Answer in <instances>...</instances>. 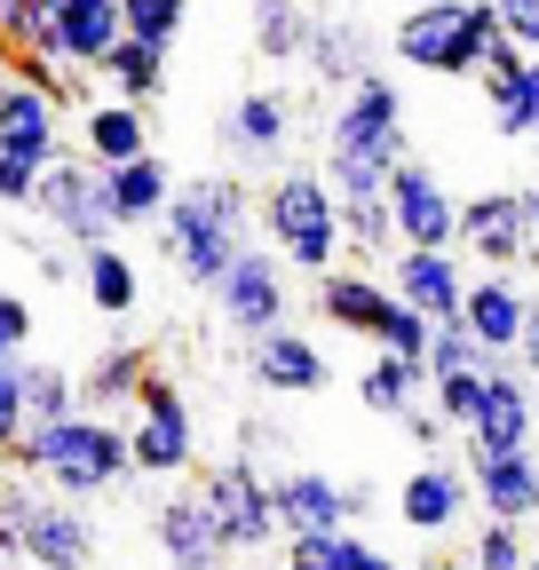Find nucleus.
Masks as SVG:
<instances>
[{"instance_id":"obj_20","label":"nucleus","mask_w":539,"mask_h":570,"mask_svg":"<svg viewBox=\"0 0 539 570\" xmlns=\"http://www.w3.org/2000/svg\"><path fill=\"white\" fill-rule=\"evenodd\" d=\"M151 539H159V554L175 570H223L231 562V547H223V531H215V515H207L198 491H175L167 508H151Z\"/></svg>"},{"instance_id":"obj_24","label":"nucleus","mask_w":539,"mask_h":570,"mask_svg":"<svg viewBox=\"0 0 539 570\" xmlns=\"http://www.w3.org/2000/svg\"><path fill=\"white\" fill-rule=\"evenodd\" d=\"M104 198H111V223H119V230L159 223L167 198H175V175H167L159 151H144V159H127V167H104Z\"/></svg>"},{"instance_id":"obj_5","label":"nucleus","mask_w":539,"mask_h":570,"mask_svg":"<svg viewBox=\"0 0 539 570\" xmlns=\"http://www.w3.org/2000/svg\"><path fill=\"white\" fill-rule=\"evenodd\" d=\"M500 40V9L492 0H452V9H413L396 24V56L437 80H468L484 71V48Z\"/></svg>"},{"instance_id":"obj_42","label":"nucleus","mask_w":539,"mask_h":570,"mask_svg":"<svg viewBox=\"0 0 539 570\" xmlns=\"http://www.w3.org/2000/svg\"><path fill=\"white\" fill-rule=\"evenodd\" d=\"M24 341H32V302L24 294H0V365L24 356Z\"/></svg>"},{"instance_id":"obj_11","label":"nucleus","mask_w":539,"mask_h":570,"mask_svg":"<svg viewBox=\"0 0 539 570\" xmlns=\"http://www.w3.org/2000/svg\"><path fill=\"white\" fill-rule=\"evenodd\" d=\"M215 302H223V325H231L238 341H254V333H270V325H286V269H278V254L246 246V254L215 277Z\"/></svg>"},{"instance_id":"obj_51","label":"nucleus","mask_w":539,"mask_h":570,"mask_svg":"<svg viewBox=\"0 0 539 570\" xmlns=\"http://www.w3.org/2000/svg\"><path fill=\"white\" fill-rule=\"evenodd\" d=\"M421 9H452V0H421Z\"/></svg>"},{"instance_id":"obj_43","label":"nucleus","mask_w":539,"mask_h":570,"mask_svg":"<svg viewBox=\"0 0 539 570\" xmlns=\"http://www.w3.org/2000/svg\"><path fill=\"white\" fill-rule=\"evenodd\" d=\"M500 9V32L523 48V56H539V0H492Z\"/></svg>"},{"instance_id":"obj_35","label":"nucleus","mask_w":539,"mask_h":570,"mask_svg":"<svg viewBox=\"0 0 539 570\" xmlns=\"http://www.w3.org/2000/svg\"><path fill=\"white\" fill-rule=\"evenodd\" d=\"M63 412H80V381L63 365H24V428H48Z\"/></svg>"},{"instance_id":"obj_30","label":"nucleus","mask_w":539,"mask_h":570,"mask_svg":"<svg viewBox=\"0 0 539 570\" xmlns=\"http://www.w3.org/2000/svg\"><path fill=\"white\" fill-rule=\"evenodd\" d=\"M144 373H151V356H144V348H104L96 365L80 373V412L111 420L119 404H135V389H144Z\"/></svg>"},{"instance_id":"obj_28","label":"nucleus","mask_w":539,"mask_h":570,"mask_svg":"<svg viewBox=\"0 0 539 570\" xmlns=\"http://www.w3.org/2000/svg\"><path fill=\"white\" fill-rule=\"evenodd\" d=\"M421 389H429V365L421 356H396V348H381L373 365L357 373V396H365V412H381V420H404L421 404Z\"/></svg>"},{"instance_id":"obj_12","label":"nucleus","mask_w":539,"mask_h":570,"mask_svg":"<svg viewBox=\"0 0 539 570\" xmlns=\"http://www.w3.org/2000/svg\"><path fill=\"white\" fill-rule=\"evenodd\" d=\"M365 499L357 483H333L317 468H294V475H270V508H278V531L302 539V531H350V515H365Z\"/></svg>"},{"instance_id":"obj_9","label":"nucleus","mask_w":539,"mask_h":570,"mask_svg":"<svg viewBox=\"0 0 539 570\" xmlns=\"http://www.w3.org/2000/svg\"><path fill=\"white\" fill-rule=\"evenodd\" d=\"M32 206L48 214V230H63L72 246H104L119 223H111V198H104V167H88V159H48L40 167V190H32Z\"/></svg>"},{"instance_id":"obj_29","label":"nucleus","mask_w":539,"mask_h":570,"mask_svg":"<svg viewBox=\"0 0 539 570\" xmlns=\"http://www.w3.org/2000/svg\"><path fill=\"white\" fill-rule=\"evenodd\" d=\"M286 570H404V562L357 531H302V539H286Z\"/></svg>"},{"instance_id":"obj_22","label":"nucleus","mask_w":539,"mask_h":570,"mask_svg":"<svg viewBox=\"0 0 539 570\" xmlns=\"http://www.w3.org/2000/svg\"><path fill=\"white\" fill-rule=\"evenodd\" d=\"M468 491L484 499L492 523H531L539 515V452H477L468 460Z\"/></svg>"},{"instance_id":"obj_46","label":"nucleus","mask_w":539,"mask_h":570,"mask_svg":"<svg viewBox=\"0 0 539 570\" xmlns=\"http://www.w3.org/2000/svg\"><path fill=\"white\" fill-rule=\"evenodd\" d=\"M516 365H523V373H539V294H531V309H523V333H516Z\"/></svg>"},{"instance_id":"obj_31","label":"nucleus","mask_w":539,"mask_h":570,"mask_svg":"<svg viewBox=\"0 0 539 570\" xmlns=\"http://www.w3.org/2000/svg\"><path fill=\"white\" fill-rule=\"evenodd\" d=\"M80 285H88V302L104 317H127L135 302H144V277H135V262L104 238V246H80Z\"/></svg>"},{"instance_id":"obj_4","label":"nucleus","mask_w":539,"mask_h":570,"mask_svg":"<svg viewBox=\"0 0 539 570\" xmlns=\"http://www.w3.org/2000/svg\"><path fill=\"white\" fill-rule=\"evenodd\" d=\"M262 230L278 246V262H302V277L342 269V198H333V183L310 175V167H286L262 190Z\"/></svg>"},{"instance_id":"obj_23","label":"nucleus","mask_w":539,"mask_h":570,"mask_svg":"<svg viewBox=\"0 0 539 570\" xmlns=\"http://www.w3.org/2000/svg\"><path fill=\"white\" fill-rule=\"evenodd\" d=\"M317 309H325V325L365 333V341L381 348V333H389V317H396V294H389V277H373V269H325V277H317Z\"/></svg>"},{"instance_id":"obj_45","label":"nucleus","mask_w":539,"mask_h":570,"mask_svg":"<svg viewBox=\"0 0 539 570\" xmlns=\"http://www.w3.org/2000/svg\"><path fill=\"white\" fill-rule=\"evenodd\" d=\"M17 508H24V483L0 468V562H17Z\"/></svg>"},{"instance_id":"obj_19","label":"nucleus","mask_w":539,"mask_h":570,"mask_svg":"<svg viewBox=\"0 0 539 570\" xmlns=\"http://www.w3.org/2000/svg\"><path fill=\"white\" fill-rule=\"evenodd\" d=\"M523 309H531V294L516 285V269H484V277H468V294H460V325L484 341V356H516Z\"/></svg>"},{"instance_id":"obj_26","label":"nucleus","mask_w":539,"mask_h":570,"mask_svg":"<svg viewBox=\"0 0 539 570\" xmlns=\"http://www.w3.org/2000/svg\"><path fill=\"white\" fill-rule=\"evenodd\" d=\"M151 151V127H144V104H96L80 119V159L88 167H127V159H144Z\"/></svg>"},{"instance_id":"obj_21","label":"nucleus","mask_w":539,"mask_h":570,"mask_svg":"<svg viewBox=\"0 0 539 570\" xmlns=\"http://www.w3.org/2000/svg\"><path fill=\"white\" fill-rule=\"evenodd\" d=\"M531 420H539L531 389L508 365H492L484 373V404H477V420H468V460H477V452H523L531 444Z\"/></svg>"},{"instance_id":"obj_2","label":"nucleus","mask_w":539,"mask_h":570,"mask_svg":"<svg viewBox=\"0 0 539 570\" xmlns=\"http://www.w3.org/2000/svg\"><path fill=\"white\" fill-rule=\"evenodd\" d=\"M396 159H404L396 80L365 71L357 88H342V111H333V127H325V183H333V198H381Z\"/></svg>"},{"instance_id":"obj_8","label":"nucleus","mask_w":539,"mask_h":570,"mask_svg":"<svg viewBox=\"0 0 539 570\" xmlns=\"http://www.w3.org/2000/svg\"><path fill=\"white\" fill-rule=\"evenodd\" d=\"M198 499H207V515H215V531H223V547H231V554H254V547H270V539H278L270 475H262L246 452H238V460H223V468H207Z\"/></svg>"},{"instance_id":"obj_40","label":"nucleus","mask_w":539,"mask_h":570,"mask_svg":"<svg viewBox=\"0 0 539 570\" xmlns=\"http://www.w3.org/2000/svg\"><path fill=\"white\" fill-rule=\"evenodd\" d=\"M523 523H484L477 531V554H468V562H477V570H523Z\"/></svg>"},{"instance_id":"obj_48","label":"nucleus","mask_w":539,"mask_h":570,"mask_svg":"<svg viewBox=\"0 0 539 570\" xmlns=\"http://www.w3.org/2000/svg\"><path fill=\"white\" fill-rule=\"evenodd\" d=\"M523 230H531V246H523V262H531V269H539V183H531V190H523Z\"/></svg>"},{"instance_id":"obj_36","label":"nucleus","mask_w":539,"mask_h":570,"mask_svg":"<svg viewBox=\"0 0 539 570\" xmlns=\"http://www.w3.org/2000/svg\"><path fill=\"white\" fill-rule=\"evenodd\" d=\"M342 238L365 254V262H389L396 254V223H389V198H342Z\"/></svg>"},{"instance_id":"obj_41","label":"nucleus","mask_w":539,"mask_h":570,"mask_svg":"<svg viewBox=\"0 0 539 570\" xmlns=\"http://www.w3.org/2000/svg\"><path fill=\"white\" fill-rule=\"evenodd\" d=\"M17 436H24V356L0 365V460H9Z\"/></svg>"},{"instance_id":"obj_15","label":"nucleus","mask_w":539,"mask_h":570,"mask_svg":"<svg viewBox=\"0 0 539 570\" xmlns=\"http://www.w3.org/2000/svg\"><path fill=\"white\" fill-rule=\"evenodd\" d=\"M389 294H396L404 309H421L429 325H452V317H460V294H468L460 254H452V246H396V254H389Z\"/></svg>"},{"instance_id":"obj_52","label":"nucleus","mask_w":539,"mask_h":570,"mask_svg":"<svg viewBox=\"0 0 539 570\" xmlns=\"http://www.w3.org/2000/svg\"><path fill=\"white\" fill-rule=\"evenodd\" d=\"M0 71H9V48H0Z\"/></svg>"},{"instance_id":"obj_10","label":"nucleus","mask_w":539,"mask_h":570,"mask_svg":"<svg viewBox=\"0 0 539 570\" xmlns=\"http://www.w3.org/2000/svg\"><path fill=\"white\" fill-rule=\"evenodd\" d=\"M389 223H396V246H452V223H460V198L437 183V167L421 159H396L389 167Z\"/></svg>"},{"instance_id":"obj_49","label":"nucleus","mask_w":539,"mask_h":570,"mask_svg":"<svg viewBox=\"0 0 539 570\" xmlns=\"http://www.w3.org/2000/svg\"><path fill=\"white\" fill-rule=\"evenodd\" d=\"M429 570H477V562H460V554H444V562H429Z\"/></svg>"},{"instance_id":"obj_7","label":"nucleus","mask_w":539,"mask_h":570,"mask_svg":"<svg viewBox=\"0 0 539 570\" xmlns=\"http://www.w3.org/2000/svg\"><path fill=\"white\" fill-rule=\"evenodd\" d=\"M17 554L32 570H96V515L80 508V499L24 491V508H17Z\"/></svg>"},{"instance_id":"obj_1","label":"nucleus","mask_w":539,"mask_h":570,"mask_svg":"<svg viewBox=\"0 0 539 570\" xmlns=\"http://www.w3.org/2000/svg\"><path fill=\"white\" fill-rule=\"evenodd\" d=\"M9 468L17 475H40L56 499H96L111 483L135 475V452H127V428L119 420H96V412H63L48 428H24L9 444Z\"/></svg>"},{"instance_id":"obj_14","label":"nucleus","mask_w":539,"mask_h":570,"mask_svg":"<svg viewBox=\"0 0 539 570\" xmlns=\"http://www.w3.org/2000/svg\"><path fill=\"white\" fill-rule=\"evenodd\" d=\"M215 142H223L238 167H278L286 142H294V96H278V88L238 96V104L215 119Z\"/></svg>"},{"instance_id":"obj_34","label":"nucleus","mask_w":539,"mask_h":570,"mask_svg":"<svg viewBox=\"0 0 539 570\" xmlns=\"http://www.w3.org/2000/svg\"><path fill=\"white\" fill-rule=\"evenodd\" d=\"M310 40V17H302V0H254V48L270 63H294Z\"/></svg>"},{"instance_id":"obj_17","label":"nucleus","mask_w":539,"mask_h":570,"mask_svg":"<svg viewBox=\"0 0 539 570\" xmlns=\"http://www.w3.org/2000/svg\"><path fill=\"white\" fill-rule=\"evenodd\" d=\"M246 365H254V381H262L270 396H317V389L333 381L325 348H317L302 325H270V333H254Z\"/></svg>"},{"instance_id":"obj_16","label":"nucleus","mask_w":539,"mask_h":570,"mask_svg":"<svg viewBox=\"0 0 539 570\" xmlns=\"http://www.w3.org/2000/svg\"><path fill=\"white\" fill-rule=\"evenodd\" d=\"M0 151H17L32 167L63 159V96H48V88L9 71V80H0Z\"/></svg>"},{"instance_id":"obj_33","label":"nucleus","mask_w":539,"mask_h":570,"mask_svg":"<svg viewBox=\"0 0 539 570\" xmlns=\"http://www.w3.org/2000/svg\"><path fill=\"white\" fill-rule=\"evenodd\" d=\"M48 9H56V0H0V48H9V56H48V63H63Z\"/></svg>"},{"instance_id":"obj_27","label":"nucleus","mask_w":539,"mask_h":570,"mask_svg":"<svg viewBox=\"0 0 539 570\" xmlns=\"http://www.w3.org/2000/svg\"><path fill=\"white\" fill-rule=\"evenodd\" d=\"M302 56H310V71H317V88H357L365 71H373V63H365V32L342 24V17H310Z\"/></svg>"},{"instance_id":"obj_32","label":"nucleus","mask_w":539,"mask_h":570,"mask_svg":"<svg viewBox=\"0 0 539 570\" xmlns=\"http://www.w3.org/2000/svg\"><path fill=\"white\" fill-rule=\"evenodd\" d=\"M96 71H111V96L119 104H151L159 88H167V48H151V40H111V56L96 63Z\"/></svg>"},{"instance_id":"obj_39","label":"nucleus","mask_w":539,"mask_h":570,"mask_svg":"<svg viewBox=\"0 0 539 570\" xmlns=\"http://www.w3.org/2000/svg\"><path fill=\"white\" fill-rule=\"evenodd\" d=\"M492 365H500V356H492ZM492 365H484V373H492ZM484 373H444V381H429L444 428H468V420H477V404H484Z\"/></svg>"},{"instance_id":"obj_50","label":"nucleus","mask_w":539,"mask_h":570,"mask_svg":"<svg viewBox=\"0 0 539 570\" xmlns=\"http://www.w3.org/2000/svg\"><path fill=\"white\" fill-rule=\"evenodd\" d=\"M523 570H539V547H531V554H523Z\"/></svg>"},{"instance_id":"obj_25","label":"nucleus","mask_w":539,"mask_h":570,"mask_svg":"<svg viewBox=\"0 0 539 570\" xmlns=\"http://www.w3.org/2000/svg\"><path fill=\"white\" fill-rule=\"evenodd\" d=\"M48 24H56V56L63 63L96 71L111 56V40H119V0H56Z\"/></svg>"},{"instance_id":"obj_47","label":"nucleus","mask_w":539,"mask_h":570,"mask_svg":"<svg viewBox=\"0 0 539 570\" xmlns=\"http://www.w3.org/2000/svg\"><path fill=\"white\" fill-rule=\"evenodd\" d=\"M404 428H413V444H444V420H437V404H413V412H404Z\"/></svg>"},{"instance_id":"obj_3","label":"nucleus","mask_w":539,"mask_h":570,"mask_svg":"<svg viewBox=\"0 0 539 570\" xmlns=\"http://www.w3.org/2000/svg\"><path fill=\"white\" fill-rule=\"evenodd\" d=\"M246 230H254V198L246 183L231 175H198L167 198L159 214V238H167V262L183 269V285H207L215 294V277L246 254Z\"/></svg>"},{"instance_id":"obj_38","label":"nucleus","mask_w":539,"mask_h":570,"mask_svg":"<svg viewBox=\"0 0 539 570\" xmlns=\"http://www.w3.org/2000/svg\"><path fill=\"white\" fill-rule=\"evenodd\" d=\"M119 32H127V40H151V48H175L183 0H119Z\"/></svg>"},{"instance_id":"obj_6","label":"nucleus","mask_w":539,"mask_h":570,"mask_svg":"<svg viewBox=\"0 0 539 570\" xmlns=\"http://www.w3.org/2000/svg\"><path fill=\"white\" fill-rule=\"evenodd\" d=\"M127 452H135V475H183L198 460V420L183 404V389L151 365L144 389H135V428H127Z\"/></svg>"},{"instance_id":"obj_13","label":"nucleus","mask_w":539,"mask_h":570,"mask_svg":"<svg viewBox=\"0 0 539 570\" xmlns=\"http://www.w3.org/2000/svg\"><path fill=\"white\" fill-rule=\"evenodd\" d=\"M531 246L523 230V190H484V198H460V223H452V254L484 262V269H516Z\"/></svg>"},{"instance_id":"obj_18","label":"nucleus","mask_w":539,"mask_h":570,"mask_svg":"<svg viewBox=\"0 0 539 570\" xmlns=\"http://www.w3.org/2000/svg\"><path fill=\"white\" fill-rule=\"evenodd\" d=\"M468 468H452V460H429V468H413L396 483V523L404 531H421V539H444L460 515H468Z\"/></svg>"},{"instance_id":"obj_37","label":"nucleus","mask_w":539,"mask_h":570,"mask_svg":"<svg viewBox=\"0 0 539 570\" xmlns=\"http://www.w3.org/2000/svg\"><path fill=\"white\" fill-rule=\"evenodd\" d=\"M421 365H429V381H444V373H484L492 356H484L477 333L452 317V325H429V356H421Z\"/></svg>"},{"instance_id":"obj_44","label":"nucleus","mask_w":539,"mask_h":570,"mask_svg":"<svg viewBox=\"0 0 539 570\" xmlns=\"http://www.w3.org/2000/svg\"><path fill=\"white\" fill-rule=\"evenodd\" d=\"M32 190H40V167L17 159V151H0V206H32Z\"/></svg>"}]
</instances>
